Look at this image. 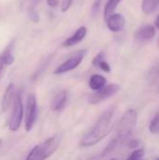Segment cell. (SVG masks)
Wrapping results in <instances>:
<instances>
[{"mask_svg": "<svg viewBox=\"0 0 159 160\" xmlns=\"http://www.w3.org/2000/svg\"><path fill=\"white\" fill-rule=\"evenodd\" d=\"M115 112V106L108 108L102 112L93 128L82 138L81 146L91 147L100 142L112 131V119Z\"/></svg>", "mask_w": 159, "mask_h": 160, "instance_id": "obj_1", "label": "cell"}, {"mask_svg": "<svg viewBox=\"0 0 159 160\" xmlns=\"http://www.w3.org/2000/svg\"><path fill=\"white\" fill-rule=\"evenodd\" d=\"M138 120V113L135 110L130 109L127 110L119 120L116 128V137L118 143L127 141L131 137L133 130L136 128Z\"/></svg>", "mask_w": 159, "mask_h": 160, "instance_id": "obj_2", "label": "cell"}, {"mask_svg": "<svg viewBox=\"0 0 159 160\" xmlns=\"http://www.w3.org/2000/svg\"><path fill=\"white\" fill-rule=\"evenodd\" d=\"M23 118V104L22 98V90L16 92L14 100H13V108L11 112V115L8 121V129L12 132H16L22 126Z\"/></svg>", "mask_w": 159, "mask_h": 160, "instance_id": "obj_3", "label": "cell"}, {"mask_svg": "<svg viewBox=\"0 0 159 160\" xmlns=\"http://www.w3.org/2000/svg\"><path fill=\"white\" fill-rule=\"evenodd\" d=\"M120 89H121V87L117 83L106 84L101 89L95 91V93H92L91 95H89L88 98H87L88 102L93 105L103 102L106 99H108V98H112V96H114L115 94H117L120 91Z\"/></svg>", "mask_w": 159, "mask_h": 160, "instance_id": "obj_4", "label": "cell"}, {"mask_svg": "<svg viewBox=\"0 0 159 160\" xmlns=\"http://www.w3.org/2000/svg\"><path fill=\"white\" fill-rule=\"evenodd\" d=\"M37 118V103L35 94L31 93L27 97L25 107V124L24 128L27 132H30Z\"/></svg>", "mask_w": 159, "mask_h": 160, "instance_id": "obj_5", "label": "cell"}, {"mask_svg": "<svg viewBox=\"0 0 159 160\" xmlns=\"http://www.w3.org/2000/svg\"><path fill=\"white\" fill-rule=\"evenodd\" d=\"M61 142V137L59 135H53L50 137L41 144L38 145V152L37 160H46L52 156L57 150Z\"/></svg>", "mask_w": 159, "mask_h": 160, "instance_id": "obj_6", "label": "cell"}, {"mask_svg": "<svg viewBox=\"0 0 159 160\" xmlns=\"http://www.w3.org/2000/svg\"><path fill=\"white\" fill-rule=\"evenodd\" d=\"M86 55V51H78L75 53H73L70 57H68L64 63L59 65L53 71V74L55 75H61L64 73H67L68 71H71L78 68L82 61L83 60L84 56Z\"/></svg>", "mask_w": 159, "mask_h": 160, "instance_id": "obj_7", "label": "cell"}, {"mask_svg": "<svg viewBox=\"0 0 159 160\" xmlns=\"http://www.w3.org/2000/svg\"><path fill=\"white\" fill-rule=\"evenodd\" d=\"M14 45V40L10 41L4 52L0 54V79L2 78L6 68L12 65L14 62V57L12 55V48Z\"/></svg>", "mask_w": 159, "mask_h": 160, "instance_id": "obj_8", "label": "cell"}, {"mask_svg": "<svg viewBox=\"0 0 159 160\" xmlns=\"http://www.w3.org/2000/svg\"><path fill=\"white\" fill-rule=\"evenodd\" d=\"M105 21L107 23V27L110 29V31L114 33L122 31L126 24V20L124 16L119 13H112Z\"/></svg>", "mask_w": 159, "mask_h": 160, "instance_id": "obj_9", "label": "cell"}, {"mask_svg": "<svg viewBox=\"0 0 159 160\" xmlns=\"http://www.w3.org/2000/svg\"><path fill=\"white\" fill-rule=\"evenodd\" d=\"M16 95V89H15V84L13 82L8 83V85L7 86L3 98H2V101H1V110L3 112H5L6 111L8 110V108L10 107V105L13 103L14 98Z\"/></svg>", "mask_w": 159, "mask_h": 160, "instance_id": "obj_10", "label": "cell"}, {"mask_svg": "<svg viewBox=\"0 0 159 160\" xmlns=\"http://www.w3.org/2000/svg\"><path fill=\"white\" fill-rule=\"evenodd\" d=\"M156 36V29L155 26L147 24V25H143L141 28H139L135 34V38L139 41V42H144V41H148L152 38H154V37Z\"/></svg>", "mask_w": 159, "mask_h": 160, "instance_id": "obj_11", "label": "cell"}, {"mask_svg": "<svg viewBox=\"0 0 159 160\" xmlns=\"http://www.w3.org/2000/svg\"><path fill=\"white\" fill-rule=\"evenodd\" d=\"M87 34V28L85 26H81L79 27L76 32L70 36L69 38H67L64 42H63V47H72V46H75L76 44L80 43L86 36Z\"/></svg>", "mask_w": 159, "mask_h": 160, "instance_id": "obj_12", "label": "cell"}, {"mask_svg": "<svg viewBox=\"0 0 159 160\" xmlns=\"http://www.w3.org/2000/svg\"><path fill=\"white\" fill-rule=\"evenodd\" d=\"M67 101V92L66 90H62L58 92L53 99L52 100L51 108L54 112H59L64 109Z\"/></svg>", "mask_w": 159, "mask_h": 160, "instance_id": "obj_13", "label": "cell"}, {"mask_svg": "<svg viewBox=\"0 0 159 160\" xmlns=\"http://www.w3.org/2000/svg\"><path fill=\"white\" fill-rule=\"evenodd\" d=\"M107 83V79L100 75V74H94L90 77L89 79V87L94 90V91H97L99 89H101L102 87H104Z\"/></svg>", "mask_w": 159, "mask_h": 160, "instance_id": "obj_14", "label": "cell"}, {"mask_svg": "<svg viewBox=\"0 0 159 160\" xmlns=\"http://www.w3.org/2000/svg\"><path fill=\"white\" fill-rule=\"evenodd\" d=\"M157 0H142V9L147 15L153 13L157 9Z\"/></svg>", "mask_w": 159, "mask_h": 160, "instance_id": "obj_15", "label": "cell"}, {"mask_svg": "<svg viewBox=\"0 0 159 160\" xmlns=\"http://www.w3.org/2000/svg\"><path fill=\"white\" fill-rule=\"evenodd\" d=\"M122 0H109L104 8V19L106 20L110 15L114 13V10L116 9L117 6Z\"/></svg>", "mask_w": 159, "mask_h": 160, "instance_id": "obj_16", "label": "cell"}, {"mask_svg": "<svg viewBox=\"0 0 159 160\" xmlns=\"http://www.w3.org/2000/svg\"><path fill=\"white\" fill-rule=\"evenodd\" d=\"M149 131L152 134H159V111L156 113V115L149 124Z\"/></svg>", "mask_w": 159, "mask_h": 160, "instance_id": "obj_17", "label": "cell"}, {"mask_svg": "<svg viewBox=\"0 0 159 160\" xmlns=\"http://www.w3.org/2000/svg\"><path fill=\"white\" fill-rule=\"evenodd\" d=\"M144 154L145 153H144L143 149H142V148L137 149L130 154V156L127 158V160H142Z\"/></svg>", "mask_w": 159, "mask_h": 160, "instance_id": "obj_18", "label": "cell"}, {"mask_svg": "<svg viewBox=\"0 0 159 160\" xmlns=\"http://www.w3.org/2000/svg\"><path fill=\"white\" fill-rule=\"evenodd\" d=\"M103 60H105V54H104V52H99V53H97L96 56H95V58L93 59V61H92V65L95 67V68H97L98 67V65H99V63L101 62V61H103Z\"/></svg>", "mask_w": 159, "mask_h": 160, "instance_id": "obj_19", "label": "cell"}, {"mask_svg": "<svg viewBox=\"0 0 159 160\" xmlns=\"http://www.w3.org/2000/svg\"><path fill=\"white\" fill-rule=\"evenodd\" d=\"M37 152H38V145H36L27 155V157L25 158L24 160H37Z\"/></svg>", "mask_w": 159, "mask_h": 160, "instance_id": "obj_20", "label": "cell"}, {"mask_svg": "<svg viewBox=\"0 0 159 160\" xmlns=\"http://www.w3.org/2000/svg\"><path fill=\"white\" fill-rule=\"evenodd\" d=\"M97 68H100L102 71H104V72H107V73H110V72H111V66H110L109 63H108L107 61H105V60L101 61V62L99 63V65H98Z\"/></svg>", "mask_w": 159, "mask_h": 160, "instance_id": "obj_21", "label": "cell"}, {"mask_svg": "<svg viewBox=\"0 0 159 160\" xmlns=\"http://www.w3.org/2000/svg\"><path fill=\"white\" fill-rule=\"evenodd\" d=\"M73 0H63L62 4H61V11L62 12H66L69 9L71 4H72Z\"/></svg>", "mask_w": 159, "mask_h": 160, "instance_id": "obj_22", "label": "cell"}, {"mask_svg": "<svg viewBox=\"0 0 159 160\" xmlns=\"http://www.w3.org/2000/svg\"><path fill=\"white\" fill-rule=\"evenodd\" d=\"M100 4H101V0H95L94 1L93 7H92V14H93V16H96L97 14V12L99 11Z\"/></svg>", "mask_w": 159, "mask_h": 160, "instance_id": "obj_23", "label": "cell"}, {"mask_svg": "<svg viewBox=\"0 0 159 160\" xmlns=\"http://www.w3.org/2000/svg\"><path fill=\"white\" fill-rule=\"evenodd\" d=\"M139 145H140V142H139L138 140H135V139L131 140V141L129 142V143H128V147H129V148H136V147H138Z\"/></svg>", "mask_w": 159, "mask_h": 160, "instance_id": "obj_24", "label": "cell"}, {"mask_svg": "<svg viewBox=\"0 0 159 160\" xmlns=\"http://www.w3.org/2000/svg\"><path fill=\"white\" fill-rule=\"evenodd\" d=\"M47 5L51 8H55L59 5V0H47Z\"/></svg>", "mask_w": 159, "mask_h": 160, "instance_id": "obj_25", "label": "cell"}, {"mask_svg": "<svg viewBox=\"0 0 159 160\" xmlns=\"http://www.w3.org/2000/svg\"><path fill=\"white\" fill-rule=\"evenodd\" d=\"M155 24H156V27H157V29H159V15L157 17V19H156Z\"/></svg>", "mask_w": 159, "mask_h": 160, "instance_id": "obj_26", "label": "cell"}, {"mask_svg": "<svg viewBox=\"0 0 159 160\" xmlns=\"http://www.w3.org/2000/svg\"><path fill=\"white\" fill-rule=\"evenodd\" d=\"M155 75L156 76H158L159 75V64L156 67V69H155Z\"/></svg>", "mask_w": 159, "mask_h": 160, "instance_id": "obj_27", "label": "cell"}, {"mask_svg": "<svg viewBox=\"0 0 159 160\" xmlns=\"http://www.w3.org/2000/svg\"><path fill=\"white\" fill-rule=\"evenodd\" d=\"M90 160H98L97 158H92V159H90Z\"/></svg>", "mask_w": 159, "mask_h": 160, "instance_id": "obj_28", "label": "cell"}, {"mask_svg": "<svg viewBox=\"0 0 159 160\" xmlns=\"http://www.w3.org/2000/svg\"><path fill=\"white\" fill-rule=\"evenodd\" d=\"M111 160H119V159H117V158H112V159H111Z\"/></svg>", "mask_w": 159, "mask_h": 160, "instance_id": "obj_29", "label": "cell"}, {"mask_svg": "<svg viewBox=\"0 0 159 160\" xmlns=\"http://www.w3.org/2000/svg\"><path fill=\"white\" fill-rule=\"evenodd\" d=\"M157 43H158V47H159V38H158V41H157Z\"/></svg>", "mask_w": 159, "mask_h": 160, "instance_id": "obj_30", "label": "cell"}, {"mask_svg": "<svg viewBox=\"0 0 159 160\" xmlns=\"http://www.w3.org/2000/svg\"><path fill=\"white\" fill-rule=\"evenodd\" d=\"M0 145H1V141H0Z\"/></svg>", "mask_w": 159, "mask_h": 160, "instance_id": "obj_31", "label": "cell"}, {"mask_svg": "<svg viewBox=\"0 0 159 160\" xmlns=\"http://www.w3.org/2000/svg\"><path fill=\"white\" fill-rule=\"evenodd\" d=\"M158 2H159V0H158Z\"/></svg>", "mask_w": 159, "mask_h": 160, "instance_id": "obj_32", "label": "cell"}, {"mask_svg": "<svg viewBox=\"0 0 159 160\" xmlns=\"http://www.w3.org/2000/svg\"><path fill=\"white\" fill-rule=\"evenodd\" d=\"M157 160H159V159H157Z\"/></svg>", "mask_w": 159, "mask_h": 160, "instance_id": "obj_33", "label": "cell"}]
</instances>
